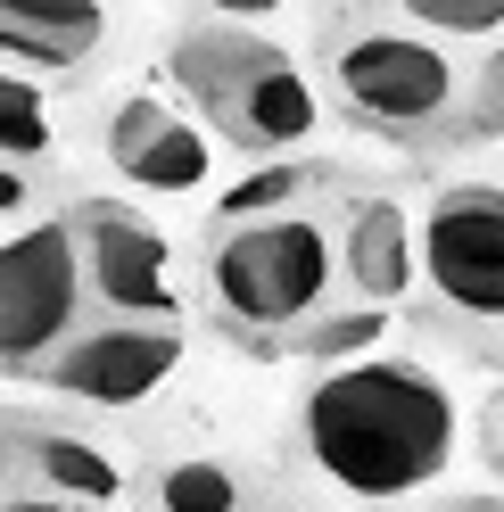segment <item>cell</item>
Here are the masks:
<instances>
[{"mask_svg":"<svg viewBox=\"0 0 504 512\" xmlns=\"http://www.w3.org/2000/svg\"><path fill=\"white\" fill-rule=\"evenodd\" d=\"M182 364V331L174 323H124V314H100L83 323L58 356L42 364V380L58 397H83V405H141L174 380Z\"/></svg>","mask_w":504,"mask_h":512,"instance_id":"8","label":"cell"},{"mask_svg":"<svg viewBox=\"0 0 504 512\" xmlns=\"http://www.w3.org/2000/svg\"><path fill=\"white\" fill-rule=\"evenodd\" d=\"M281 0H215V17H273Z\"/></svg>","mask_w":504,"mask_h":512,"instance_id":"21","label":"cell"},{"mask_svg":"<svg viewBox=\"0 0 504 512\" xmlns=\"http://www.w3.org/2000/svg\"><path fill=\"white\" fill-rule=\"evenodd\" d=\"M17 488H25V422L0 413V496H17Z\"/></svg>","mask_w":504,"mask_h":512,"instance_id":"18","label":"cell"},{"mask_svg":"<svg viewBox=\"0 0 504 512\" xmlns=\"http://www.w3.org/2000/svg\"><path fill=\"white\" fill-rule=\"evenodd\" d=\"M50 157V108L34 83H17L9 67H0V166H42Z\"/></svg>","mask_w":504,"mask_h":512,"instance_id":"14","label":"cell"},{"mask_svg":"<svg viewBox=\"0 0 504 512\" xmlns=\"http://www.w3.org/2000/svg\"><path fill=\"white\" fill-rule=\"evenodd\" d=\"M207 314L248 347H306V331L331 314L339 298V256L331 232L298 207L281 215H248V223H215L207 248Z\"/></svg>","mask_w":504,"mask_h":512,"instance_id":"2","label":"cell"},{"mask_svg":"<svg viewBox=\"0 0 504 512\" xmlns=\"http://www.w3.org/2000/svg\"><path fill=\"white\" fill-rule=\"evenodd\" d=\"M100 34H108L100 0H0V50L25 58V67L67 75L100 50Z\"/></svg>","mask_w":504,"mask_h":512,"instance_id":"11","label":"cell"},{"mask_svg":"<svg viewBox=\"0 0 504 512\" xmlns=\"http://www.w3.org/2000/svg\"><path fill=\"white\" fill-rule=\"evenodd\" d=\"M149 504L157 512H240V471L215 455H166L149 471Z\"/></svg>","mask_w":504,"mask_h":512,"instance_id":"13","label":"cell"},{"mask_svg":"<svg viewBox=\"0 0 504 512\" xmlns=\"http://www.w3.org/2000/svg\"><path fill=\"white\" fill-rule=\"evenodd\" d=\"M108 166L124 174V182H141V190H157V199H174V190H199L207 182V133L191 116H174L166 100H124L116 116H108Z\"/></svg>","mask_w":504,"mask_h":512,"instance_id":"9","label":"cell"},{"mask_svg":"<svg viewBox=\"0 0 504 512\" xmlns=\"http://www.w3.org/2000/svg\"><path fill=\"white\" fill-rule=\"evenodd\" d=\"M17 207H25V174L0 166V215H17Z\"/></svg>","mask_w":504,"mask_h":512,"instance_id":"20","label":"cell"},{"mask_svg":"<svg viewBox=\"0 0 504 512\" xmlns=\"http://www.w3.org/2000/svg\"><path fill=\"white\" fill-rule=\"evenodd\" d=\"M422 281L463 323H504V190L447 182L422 215Z\"/></svg>","mask_w":504,"mask_h":512,"instance_id":"6","label":"cell"},{"mask_svg":"<svg viewBox=\"0 0 504 512\" xmlns=\"http://www.w3.org/2000/svg\"><path fill=\"white\" fill-rule=\"evenodd\" d=\"M0 512H91V504H67V496H42V488H17V496H0Z\"/></svg>","mask_w":504,"mask_h":512,"instance_id":"19","label":"cell"},{"mask_svg":"<svg viewBox=\"0 0 504 512\" xmlns=\"http://www.w3.org/2000/svg\"><path fill=\"white\" fill-rule=\"evenodd\" d=\"M314 174H298V166H257L240 190H224V207H215V223H248V215H281L306 190Z\"/></svg>","mask_w":504,"mask_h":512,"instance_id":"15","label":"cell"},{"mask_svg":"<svg viewBox=\"0 0 504 512\" xmlns=\"http://www.w3.org/2000/svg\"><path fill=\"white\" fill-rule=\"evenodd\" d=\"M174 83L191 91V108L215 124V141H232L248 157H273V149H298L314 141L323 124V100L290 50H273L265 34L248 25H191L174 42Z\"/></svg>","mask_w":504,"mask_h":512,"instance_id":"3","label":"cell"},{"mask_svg":"<svg viewBox=\"0 0 504 512\" xmlns=\"http://www.w3.org/2000/svg\"><path fill=\"white\" fill-rule=\"evenodd\" d=\"M339 281L364 298V306H397L405 290H414V223H405L397 199H356L348 223H339Z\"/></svg>","mask_w":504,"mask_h":512,"instance_id":"10","label":"cell"},{"mask_svg":"<svg viewBox=\"0 0 504 512\" xmlns=\"http://www.w3.org/2000/svg\"><path fill=\"white\" fill-rule=\"evenodd\" d=\"M83 256L67 223H25L0 240V372H42L83 331Z\"/></svg>","mask_w":504,"mask_h":512,"instance_id":"5","label":"cell"},{"mask_svg":"<svg viewBox=\"0 0 504 512\" xmlns=\"http://www.w3.org/2000/svg\"><path fill=\"white\" fill-rule=\"evenodd\" d=\"M281 512H298V504H281Z\"/></svg>","mask_w":504,"mask_h":512,"instance_id":"24","label":"cell"},{"mask_svg":"<svg viewBox=\"0 0 504 512\" xmlns=\"http://www.w3.org/2000/svg\"><path fill=\"white\" fill-rule=\"evenodd\" d=\"M25 488L108 512L116 488H124V471L108 463V446H91V438H75V430H42V422H25Z\"/></svg>","mask_w":504,"mask_h":512,"instance_id":"12","label":"cell"},{"mask_svg":"<svg viewBox=\"0 0 504 512\" xmlns=\"http://www.w3.org/2000/svg\"><path fill=\"white\" fill-rule=\"evenodd\" d=\"M463 141H504V42L480 58V83L463 91V116H455Z\"/></svg>","mask_w":504,"mask_h":512,"instance_id":"16","label":"cell"},{"mask_svg":"<svg viewBox=\"0 0 504 512\" xmlns=\"http://www.w3.org/2000/svg\"><path fill=\"white\" fill-rule=\"evenodd\" d=\"M422 34H504V0H397Z\"/></svg>","mask_w":504,"mask_h":512,"instance_id":"17","label":"cell"},{"mask_svg":"<svg viewBox=\"0 0 504 512\" xmlns=\"http://www.w3.org/2000/svg\"><path fill=\"white\" fill-rule=\"evenodd\" d=\"M488 430H496V455H504V397H496V413H488Z\"/></svg>","mask_w":504,"mask_h":512,"instance_id":"23","label":"cell"},{"mask_svg":"<svg viewBox=\"0 0 504 512\" xmlns=\"http://www.w3.org/2000/svg\"><path fill=\"white\" fill-rule=\"evenodd\" d=\"M75 256H83V298L100 314H124V323H174V248L149 215L116 207V199H83L67 215Z\"/></svg>","mask_w":504,"mask_h":512,"instance_id":"7","label":"cell"},{"mask_svg":"<svg viewBox=\"0 0 504 512\" xmlns=\"http://www.w3.org/2000/svg\"><path fill=\"white\" fill-rule=\"evenodd\" d=\"M447 512H504V496H463V504H447Z\"/></svg>","mask_w":504,"mask_h":512,"instance_id":"22","label":"cell"},{"mask_svg":"<svg viewBox=\"0 0 504 512\" xmlns=\"http://www.w3.org/2000/svg\"><path fill=\"white\" fill-rule=\"evenodd\" d=\"M463 413L447 380L414 356H348L331 364L298 405L306 463L356 504H405L447 479Z\"/></svg>","mask_w":504,"mask_h":512,"instance_id":"1","label":"cell"},{"mask_svg":"<svg viewBox=\"0 0 504 512\" xmlns=\"http://www.w3.org/2000/svg\"><path fill=\"white\" fill-rule=\"evenodd\" d=\"M331 91L348 100L372 133L389 141H430L438 124L455 116V58L430 34H397V25H372V34H348L331 50Z\"/></svg>","mask_w":504,"mask_h":512,"instance_id":"4","label":"cell"}]
</instances>
